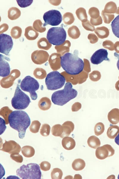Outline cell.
<instances>
[{
  "label": "cell",
  "instance_id": "obj_1",
  "mask_svg": "<svg viewBox=\"0 0 119 179\" xmlns=\"http://www.w3.org/2000/svg\"><path fill=\"white\" fill-rule=\"evenodd\" d=\"M8 120L10 126L18 132L19 138L23 139L30 124V119L27 113L22 110L12 111L9 115Z\"/></svg>",
  "mask_w": 119,
  "mask_h": 179
},
{
  "label": "cell",
  "instance_id": "obj_2",
  "mask_svg": "<svg viewBox=\"0 0 119 179\" xmlns=\"http://www.w3.org/2000/svg\"><path fill=\"white\" fill-rule=\"evenodd\" d=\"M78 52V51H77ZM73 54L66 53L60 57L61 67L68 74L76 75L82 72L84 67L83 61L78 56V52Z\"/></svg>",
  "mask_w": 119,
  "mask_h": 179
},
{
  "label": "cell",
  "instance_id": "obj_3",
  "mask_svg": "<svg viewBox=\"0 0 119 179\" xmlns=\"http://www.w3.org/2000/svg\"><path fill=\"white\" fill-rule=\"evenodd\" d=\"M77 94V91L73 88L72 84L68 82L65 84L63 89L57 91L53 93L51 100L54 104L62 106L75 98Z\"/></svg>",
  "mask_w": 119,
  "mask_h": 179
},
{
  "label": "cell",
  "instance_id": "obj_4",
  "mask_svg": "<svg viewBox=\"0 0 119 179\" xmlns=\"http://www.w3.org/2000/svg\"><path fill=\"white\" fill-rule=\"evenodd\" d=\"M16 175L22 179H40L41 172L40 167L35 163L23 165L16 171Z\"/></svg>",
  "mask_w": 119,
  "mask_h": 179
},
{
  "label": "cell",
  "instance_id": "obj_5",
  "mask_svg": "<svg viewBox=\"0 0 119 179\" xmlns=\"http://www.w3.org/2000/svg\"><path fill=\"white\" fill-rule=\"evenodd\" d=\"M65 81V77L57 71L48 73L45 81L47 89L51 90L61 88L64 85Z\"/></svg>",
  "mask_w": 119,
  "mask_h": 179
},
{
  "label": "cell",
  "instance_id": "obj_6",
  "mask_svg": "<svg viewBox=\"0 0 119 179\" xmlns=\"http://www.w3.org/2000/svg\"><path fill=\"white\" fill-rule=\"evenodd\" d=\"M66 33L62 27H52L47 32L46 38L48 42L54 45H60L65 41Z\"/></svg>",
  "mask_w": 119,
  "mask_h": 179
},
{
  "label": "cell",
  "instance_id": "obj_7",
  "mask_svg": "<svg viewBox=\"0 0 119 179\" xmlns=\"http://www.w3.org/2000/svg\"><path fill=\"white\" fill-rule=\"evenodd\" d=\"M11 101L13 107L18 110L26 109L31 102L29 96L20 89L18 84H17L14 96Z\"/></svg>",
  "mask_w": 119,
  "mask_h": 179
},
{
  "label": "cell",
  "instance_id": "obj_8",
  "mask_svg": "<svg viewBox=\"0 0 119 179\" xmlns=\"http://www.w3.org/2000/svg\"><path fill=\"white\" fill-rule=\"evenodd\" d=\"M20 87L22 90L29 93L32 100L37 99V95L36 91L39 89V84L35 78L29 75L26 76L21 82Z\"/></svg>",
  "mask_w": 119,
  "mask_h": 179
},
{
  "label": "cell",
  "instance_id": "obj_9",
  "mask_svg": "<svg viewBox=\"0 0 119 179\" xmlns=\"http://www.w3.org/2000/svg\"><path fill=\"white\" fill-rule=\"evenodd\" d=\"M43 18L44 21L43 26L49 24L56 26L61 23L62 21V16L60 12L55 10H49L45 13Z\"/></svg>",
  "mask_w": 119,
  "mask_h": 179
},
{
  "label": "cell",
  "instance_id": "obj_10",
  "mask_svg": "<svg viewBox=\"0 0 119 179\" xmlns=\"http://www.w3.org/2000/svg\"><path fill=\"white\" fill-rule=\"evenodd\" d=\"M13 46L12 37L4 33L0 35V52L6 55H9Z\"/></svg>",
  "mask_w": 119,
  "mask_h": 179
},
{
  "label": "cell",
  "instance_id": "obj_11",
  "mask_svg": "<svg viewBox=\"0 0 119 179\" xmlns=\"http://www.w3.org/2000/svg\"><path fill=\"white\" fill-rule=\"evenodd\" d=\"M115 152L114 149L110 145L106 144L98 147L96 150L95 155L98 159L104 160L113 155Z\"/></svg>",
  "mask_w": 119,
  "mask_h": 179
},
{
  "label": "cell",
  "instance_id": "obj_12",
  "mask_svg": "<svg viewBox=\"0 0 119 179\" xmlns=\"http://www.w3.org/2000/svg\"><path fill=\"white\" fill-rule=\"evenodd\" d=\"M108 55V53L107 50L99 49L96 51L91 57V62L93 64L97 65L104 60L109 61Z\"/></svg>",
  "mask_w": 119,
  "mask_h": 179
},
{
  "label": "cell",
  "instance_id": "obj_13",
  "mask_svg": "<svg viewBox=\"0 0 119 179\" xmlns=\"http://www.w3.org/2000/svg\"><path fill=\"white\" fill-rule=\"evenodd\" d=\"M21 148L20 145L13 140L7 141L3 143L2 147L0 150L10 154L19 153L21 151Z\"/></svg>",
  "mask_w": 119,
  "mask_h": 179
},
{
  "label": "cell",
  "instance_id": "obj_14",
  "mask_svg": "<svg viewBox=\"0 0 119 179\" xmlns=\"http://www.w3.org/2000/svg\"><path fill=\"white\" fill-rule=\"evenodd\" d=\"M9 58L0 54V76L2 77L7 76L10 73L9 64L7 61Z\"/></svg>",
  "mask_w": 119,
  "mask_h": 179
},
{
  "label": "cell",
  "instance_id": "obj_15",
  "mask_svg": "<svg viewBox=\"0 0 119 179\" xmlns=\"http://www.w3.org/2000/svg\"><path fill=\"white\" fill-rule=\"evenodd\" d=\"M62 144L63 147L67 150L73 149L76 145V142L72 138L68 136L64 137L62 141Z\"/></svg>",
  "mask_w": 119,
  "mask_h": 179
},
{
  "label": "cell",
  "instance_id": "obj_16",
  "mask_svg": "<svg viewBox=\"0 0 119 179\" xmlns=\"http://www.w3.org/2000/svg\"><path fill=\"white\" fill-rule=\"evenodd\" d=\"M63 129V132L61 138L68 136L71 133L73 132L74 128V126L72 122L71 121L66 122L62 125Z\"/></svg>",
  "mask_w": 119,
  "mask_h": 179
},
{
  "label": "cell",
  "instance_id": "obj_17",
  "mask_svg": "<svg viewBox=\"0 0 119 179\" xmlns=\"http://www.w3.org/2000/svg\"><path fill=\"white\" fill-rule=\"evenodd\" d=\"M88 146L90 147L95 149L101 145V142L99 139L94 135L90 136L87 140Z\"/></svg>",
  "mask_w": 119,
  "mask_h": 179
},
{
  "label": "cell",
  "instance_id": "obj_18",
  "mask_svg": "<svg viewBox=\"0 0 119 179\" xmlns=\"http://www.w3.org/2000/svg\"><path fill=\"white\" fill-rule=\"evenodd\" d=\"M73 169L76 171L83 169L85 166V163L83 159L78 158L75 159L72 164Z\"/></svg>",
  "mask_w": 119,
  "mask_h": 179
},
{
  "label": "cell",
  "instance_id": "obj_19",
  "mask_svg": "<svg viewBox=\"0 0 119 179\" xmlns=\"http://www.w3.org/2000/svg\"><path fill=\"white\" fill-rule=\"evenodd\" d=\"M119 133V127L117 125H111L107 129V134L108 137L114 139Z\"/></svg>",
  "mask_w": 119,
  "mask_h": 179
},
{
  "label": "cell",
  "instance_id": "obj_20",
  "mask_svg": "<svg viewBox=\"0 0 119 179\" xmlns=\"http://www.w3.org/2000/svg\"><path fill=\"white\" fill-rule=\"evenodd\" d=\"M35 150L32 146H25L21 149V152L23 155L25 157L30 158L33 156L35 154Z\"/></svg>",
  "mask_w": 119,
  "mask_h": 179
},
{
  "label": "cell",
  "instance_id": "obj_21",
  "mask_svg": "<svg viewBox=\"0 0 119 179\" xmlns=\"http://www.w3.org/2000/svg\"><path fill=\"white\" fill-rule=\"evenodd\" d=\"M111 25L113 33L119 38V15L112 21Z\"/></svg>",
  "mask_w": 119,
  "mask_h": 179
},
{
  "label": "cell",
  "instance_id": "obj_22",
  "mask_svg": "<svg viewBox=\"0 0 119 179\" xmlns=\"http://www.w3.org/2000/svg\"><path fill=\"white\" fill-rule=\"evenodd\" d=\"M51 131L54 136L61 138L63 132V127L59 124L55 125L52 127Z\"/></svg>",
  "mask_w": 119,
  "mask_h": 179
},
{
  "label": "cell",
  "instance_id": "obj_23",
  "mask_svg": "<svg viewBox=\"0 0 119 179\" xmlns=\"http://www.w3.org/2000/svg\"><path fill=\"white\" fill-rule=\"evenodd\" d=\"M108 119L110 122L113 124H116L119 122V109L109 114Z\"/></svg>",
  "mask_w": 119,
  "mask_h": 179
},
{
  "label": "cell",
  "instance_id": "obj_24",
  "mask_svg": "<svg viewBox=\"0 0 119 179\" xmlns=\"http://www.w3.org/2000/svg\"><path fill=\"white\" fill-rule=\"evenodd\" d=\"M63 175L62 170L58 168L53 169L51 172V177L53 179H61Z\"/></svg>",
  "mask_w": 119,
  "mask_h": 179
},
{
  "label": "cell",
  "instance_id": "obj_25",
  "mask_svg": "<svg viewBox=\"0 0 119 179\" xmlns=\"http://www.w3.org/2000/svg\"><path fill=\"white\" fill-rule=\"evenodd\" d=\"M104 126L102 123L99 122L97 123L94 128L95 135L97 136L101 135L104 132Z\"/></svg>",
  "mask_w": 119,
  "mask_h": 179
},
{
  "label": "cell",
  "instance_id": "obj_26",
  "mask_svg": "<svg viewBox=\"0 0 119 179\" xmlns=\"http://www.w3.org/2000/svg\"><path fill=\"white\" fill-rule=\"evenodd\" d=\"M40 125L41 124L39 121H33L29 126L30 131L33 133H37L39 132Z\"/></svg>",
  "mask_w": 119,
  "mask_h": 179
},
{
  "label": "cell",
  "instance_id": "obj_27",
  "mask_svg": "<svg viewBox=\"0 0 119 179\" xmlns=\"http://www.w3.org/2000/svg\"><path fill=\"white\" fill-rule=\"evenodd\" d=\"M51 127L48 124H43L40 129V133L43 136H47L49 135L50 132Z\"/></svg>",
  "mask_w": 119,
  "mask_h": 179
},
{
  "label": "cell",
  "instance_id": "obj_28",
  "mask_svg": "<svg viewBox=\"0 0 119 179\" xmlns=\"http://www.w3.org/2000/svg\"><path fill=\"white\" fill-rule=\"evenodd\" d=\"M18 5L21 7H26L30 6L32 3L33 0H17Z\"/></svg>",
  "mask_w": 119,
  "mask_h": 179
},
{
  "label": "cell",
  "instance_id": "obj_29",
  "mask_svg": "<svg viewBox=\"0 0 119 179\" xmlns=\"http://www.w3.org/2000/svg\"><path fill=\"white\" fill-rule=\"evenodd\" d=\"M10 157L12 159L18 163H22L23 161L22 156L19 153L11 154Z\"/></svg>",
  "mask_w": 119,
  "mask_h": 179
},
{
  "label": "cell",
  "instance_id": "obj_30",
  "mask_svg": "<svg viewBox=\"0 0 119 179\" xmlns=\"http://www.w3.org/2000/svg\"><path fill=\"white\" fill-rule=\"evenodd\" d=\"M40 167L42 170L44 171H46L50 170L51 167V165L48 161H43L40 163Z\"/></svg>",
  "mask_w": 119,
  "mask_h": 179
},
{
  "label": "cell",
  "instance_id": "obj_31",
  "mask_svg": "<svg viewBox=\"0 0 119 179\" xmlns=\"http://www.w3.org/2000/svg\"><path fill=\"white\" fill-rule=\"evenodd\" d=\"M114 55L118 59V60L117 64V66L118 69L119 70V55L117 54L115 52L114 53Z\"/></svg>",
  "mask_w": 119,
  "mask_h": 179
},
{
  "label": "cell",
  "instance_id": "obj_32",
  "mask_svg": "<svg viewBox=\"0 0 119 179\" xmlns=\"http://www.w3.org/2000/svg\"><path fill=\"white\" fill-rule=\"evenodd\" d=\"M115 141L118 145L119 146V133L115 137Z\"/></svg>",
  "mask_w": 119,
  "mask_h": 179
},
{
  "label": "cell",
  "instance_id": "obj_33",
  "mask_svg": "<svg viewBox=\"0 0 119 179\" xmlns=\"http://www.w3.org/2000/svg\"><path fill=\"white\" fill-rule=\"evenodd\" d=\"M118 179H119V175H118Z\"/></svg>",
  "mask_w": 119,
  "mask_h": 179
}]
</instances>
